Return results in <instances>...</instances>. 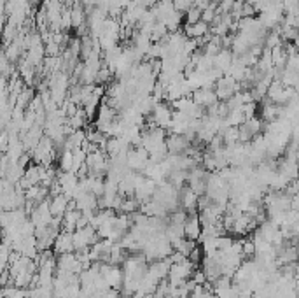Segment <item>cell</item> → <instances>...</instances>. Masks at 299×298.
<instances>
[{
  "instance_id": "30bf717a",
  "label": "cell",
  "mask_w": 299,
  "mask_h": 298,
  "mask_svg": "<svg viewBox=\"0 0 299 298\" xmlns=\"http://www.w3.org/2000/svg\"><path fill=\"white\" fill-rule=\"evenodd\" d=\"M233 61V53L229 49H221L217 54L214 56V67L222 70V74H228L229 67H231Z\"/></svg>"
},
{
  "instance_id": "3957f363",
  "label": "cell",
  "mask_w": 299,
  "mask_h": 298,
  "mask_svg": "<svg viewBox=\"0 0 299 298\" xmlns=\"http://www.w3.org/2000/svg\"><path fill=\"white\" fill-rule=\"evenodd\" d=\"M171 112H173V109L170 107L168 102H157V104L154 105L152 112L149 114V118L156 126L164 128L168 132V128H170L171 125Z\"/></svg>"
},
{
  "instance_id": "277c9868",
  "label": "cell",
  "mask_w": 299,
  "mask_h": 298,
  "mask_svg": "<svg viewBox=\"0 0 299 298\" xmlns=\"http://www.w3.org/2000/svg\"><path fill=\"white\" fill-rule=\"evenodd\" d=\"M184 237L189 239V241H194L198 242L199 235H201V221H199V216L198 212H191V214L185 216V221H184Z\"/></svg>"
},
{
  "instance_id": "ba28073f",
  "label": "cell",
  "mask_w": 299,
  "mask_h": 298,
  "mask_svg": "<svg viewBox=\"0 0 299 298\" xmlns=\"http://www.w3.org/2000/svg\"><path fill=\"white\" fill-rule=\"evenodd\" d=\"M182 32H184L185 39H203L205 35L210 33V25H207L205 21L199 19L198 23H192V25H184L182 26Z\"/></svg>"
},
{
  "instance_id": "7c38bea8",
  "label": "cell",
  "mask_w": 299,
  "mask_h": 298,
  "mask_svg": "<svg viewBox=\"0 0 299 298\" xmlns=\"http://www.w3.org/2000/svg\"><path fill=\"white\" fill-rule=\"evenodd\" d=\"M199 19H201V11L194 5L184 12V25H192V23H198Z\"/></svg>"
},
{
  "instance_id": "8fae6325",
  "label": "cell",
  "mask_w": 299,
  "mask_h": 298,
  "mask_svg": "<svg viewBox=\"0 0 299 298\" xmlns=\"http://www.w3.org/2000/svg\"><path fill=\"white\" fill-rule=\"evenodd\" d=\"M72 165H74V158H72V151L63 149L60 160H58V167L61 169V172H72Z\"/></svg>"
},
{
  "instance_id": "5b68a950",
  "label": "cell",
  "mask_w": 299,
  "mask_h": 298,
  "mask_svg": "<svg viewBox=\"0 0 299 298\" xmlns=\"http://www.w3.org/2000/svg\"><path fill=\"white\" fill-rule=\"evenodd\" d=\"M191 100L201 109H208L219 102L217 97H215V91L212 88H198V90H194L191 93Z\"/></svg>"
},
{
  "instance_id": "8992f818",
  "label": "cell",
  "mask_w": 299,
  "mask_h": 298,
  "mask_svg": "<svg viewBox=\"0 0 299 298\" xmlns=\"http://www.w3.org/2000/svg\"><path fill=\"white\" fill-rule=\"evenodd\" d=\"M164 144H166V151L168 155H182V153L187 151V147L191 146L192 142H189L184 135H177V133H168L166 139H164Z\"/></svg>"
},
{
  "instance_id": "5bb4252c",
  "label": "cell",
  "mask_w": 299,
  "mask_h": 298,
  "mask_svg": "<svg viewBox=\"0 0 299 298\" xmlns=\"http://www.w3.org/2000/svg\"><path fill=\"white\" fill-rule=\"evenodd\" d=\"M0 153H2V151H0ZM0 158H2V156H0Z\"/></svg>"
},
{
  "instance_id": "6da1fadb",
  "label": "cell",
  "mask_w": 299,
  "mask_h": 298,
  "mask_svg": "<svg viewBox=\"0 0 299 298\" xmlns=\"http://www.w3.org/2000/svg\"><path fill=\"white\" fill-rule=\"evenodd\" d=\"M240 90H242V88H240V83L233 79L231 76H228V74H224V76H222L221 79L215 81V84H214L215 97H217L219 102H226L235 93H238Z\"/></svg>"
},
{
  "instance_id": "7a4b0ae2",
  "label": "cell",
  "mask_w": 299,
  "mask_h": 298,
  "mask_svg": "<svg viewBox=\"0 0 299 298\" xmlns=\"http://www.w3.org/2000/svg\"><path fill=\"white\" fill-rule=\"evenodd\" d=\"M147 163H149V153H147L142 146L128 149V153H126V167H128L130 170L142 174L144 169L147 167Z\"/></svg>"
},
{
  "instance_id": "4fadbf2b",
  "label": "cell",
  "mask_w": 299,
  "mask_h": 298,
  "mask_svg": "<svg viewBox=\"0 0 299 298\" xmlns=\"http://www.w3.org/2000/svg\"><path fill=\"white\" fill-rule=\"evenodd\" d=\"M9 255H11V251H9V244H0V272H4L5 269H7V263H9Z\"/></svg>"
},
{
  "instance_id": "9c48e42d",
  "label": "cell",
  "mask_w": 299,
  "mask_h": 298,
  "mask_svg": "<svg viewBox=\"0 0 299 298\" xmlns=\"http://www.w3.org/2000/svg\"><path fill=\"white\" fill-rule=\"evenodd\" d=\"M68 198L65 195H54L53 198H49V211L53 218H61L65 214V211L68 209Z\"/></svg>"
},
{
  "instance_id": "52a82bcc",
  "label": "cell",
  "mask_w": 299,
  "mask_h": 298,
  "mask_svg": "<svg viewBox=\"0 0 299 298\" xmlns=\"http://www.w3.org/2000/svg\"><path fill=\"white\" fill-rule=\"evenodd\" d=\"M53 253L54 255H65V253H74V244H72V234L70 232L60 230L53 242Z\"/></svg>"
}]
</instances>
